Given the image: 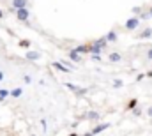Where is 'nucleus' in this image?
Masks as SVG:
<instances>
[{
    "label": "nucleus",
    "mask_w": 152,
    "mask_h": 136,
    "mask_svg": "<svg viewBox=\"0 0 152 136\" xmlns=\"http://www.w3.org/2000/svg\"><path fill=\"white\" fill-rule=\"evenodd\" d=\"M14 12H16V18H18L20 21H23V23H27V21H28V18H30V11H28V7L16 9Z\"/></svg>",
    "instance_id": "nucleus-1"
},
{
    "label": "nucleus",
    "mask_w": 152,
    "mask_h": 136,
    "mask_svg": "<svg viewBox=\"0 0 152 136\" xmlns=\"http://www.w3.org/2000/svg\"><path fill=\"white\" fill-rule=\"evenodd\" d=\"M138 27H140V18H129L126 21V30L127 32H134Z\"/></svg>",
    "instance_id": "nucleus-2"
},
{
    "label": "nucleus",
    "mask_w": 152,
    "mask_h": 136,
    "mask_svg": "<svg viewBox=\"0 0 152 136\" xmlns=\"http://www.w3.org/2000/svg\"><path fill=\"white\" fill-rule=\"evenodd\" d=\"M110 126H112L110 122H103V124H97V126H94V127H92V131H90V133L96 136V135H99V133H103V131H106Z\"/></svg>",
    "instance_id": "nucleus-3"
},
{
    "label": "nucleus",
    "mask_w": 152,
    "mask_h": 136,
    "mask_svg": "<svg viewBox=\"0 0 152 136\" xmlns=\"http://www.w3.org/2000/svg\"><path fill=\"white\" fill-rule=\"evenodd\" d=\"M67 57H69V60H71V62H75V64H80V62L83 60V57H81V55H80L76 50H69Z\"/></svg>",
    "instance_id": "nucleus-4"
},
{
    "label": "nucleus",
    "mask_w": 152,
    "mask_h": 136,
    "mask_svg": "<svg viewBox=\"0 0 152 136\" xmlns=\"http://www.w3.org/2000/svg\"><path fill=\"white\" fill-rule=\"evenodd\" d=\"M94 48H99V50H104L106 46H108V42H106V39L104 37H99V39H96V41H92L90 42Z\"/></svg>",
    "instance_id": "nucleus-5"
},
{
    "label": "nucleus",
    "mask_w": 152,
    "mask_h": 136,
    "mask_svg": "<svg viewBox=\"0 0 152 136\" xmlns=\"http://www.w3.org/2000/svg\"><path fill=\"white\" fill-rule=\"evenodd\" d=\"M73 50H76L80 55H85V53H90V44H78Z\"/></svg>",
    "instance_id": "nucleus-6"
},
{
    "label": "nucleus",
    "mask_w": 152,
    "mask_h": 136,
    "mask_svg": "<svg viewBox=\"0 0 152 136\" xmlns=\"http://www.w3.org/2000/svg\"><path fill=\"white\" fill-rule=\"evenodd\" d=\"M25 58L36 62V60H41V53H39V51H27V53H25Z\"/></svg>",
    "instance_id": "nucleus-7"
},
{
    "label": "nucleus",
    "mask_w": 152,
    "mask_h": 136,
    "mask_svg": "<svg viewBox=\"0 0 152 136\" xmlns=\"http://www.w3.org/2000/svg\"><path fill=\"white\" fill-rule=\"evenodd\" d=\"M11 5H12V9L16 11V9L27 7V5H28V0H12V2H11Z\"/></svg>",
    "instance_id": "nucleus-8"
},
{
    "label": "nucleus",
    "mask_w": 152,
    "mask_h": 136,
    "mask_svg": "<svg viewBox=\"0 0 152 136\" xmlns=\"http://www.w3.org/2000/svg\"><path fill=\"white\" fill-rule=\"evenodd\" d=\"M104 39H106V42H112V44H113V42H117V41H118V34H117L115 30H110L108 34L104 35Z\"/></svg>",
    "instance_id": "nucleus-9"
},
{
    "label": "nucleus",
    "mask_w": 152,
    "mask_h": 136,
    "mask_svg": "<svg viewBox=\"0 0 152 136\" xmlns=\"http://www.w3.org/2000/svg\"><path fill=\"white\" fill-rule=\"evenodd\" d=\"M108 60H110L112 64H118V62H122V55H120V53H117V51H113V53H110V55H108Z\"/></svg>",
    "instance_id": "nucleus-10"
},
{
    "label": "nucleus",
    "mask_w": 152,
    "mask_h": 136,
    "mask_svg": "<svg viewBox=\"0 0 152 136\" xmlns=\"http://www.w3.org/2000/svg\"><path fill=\"white\" fill-rule=\"evenodd\" d=\"M152 37V29L151 27H147L145 30H142L140 34H138V39H151Z\"/></svg>",
    "instance_id": "nucleus-11"
},
{
    "label": "nucleus",
    "mask_w": 152,
    "mask_h": 136,
    "mask_svg": "<svg viewBox=\"0 0 152 136\" xmlns=\"http://www.w3.org/2000/svg\"><path fill=\"white\" fill-rule=\"evenodd\" d=\"M21 96H23V88H21V87H16V88H12V90H11V96H9V97L18 99V97H21Z\"/></svg>",
    "instance_id": "nucleus-12"
},
{
    "label": "nucleus",
    "mask_w": 152,
    "mask_h": 136,
    "mask_svg": "<svg viewBox=\"0 0 152 136\" xmlns=\"http://www.w3.org/2000/svg\"><path fill=\"white\" fill-rule=\"evenodd\" d=\"M51 66H53V67L57 69V71H60V72H71V71H69V69L66 67V66H64L62 62H53Z\"/></svg>",
    "instance_id": "nucleus-13"
},
{
    "label": "nucleus",
    "mask_w": 152,
    "mask_h": 136,
    "mask_svg": "<svg viewBox=\"0 0 152 136\" xmlns=\"http://www.w3.org/2000/svg\"><path fill=\"white\" fill-rule=\"evenodd\" d=\"M85 118H88V120H99V118H101V115H99L97 111H88V113L85 115Z\"/></svg>",
    "instance_id": "nucleus-14"
},
{
    "label": "nucleus",
    "mask_w": 152,
    "mask_h": 136,
    "mask_svg": "<svg viewBox=\"0 0 152 136\" xmlns=\"http://www.w3.org/2000/svg\"><path fill=\"white\" fill-rule=\"evenodd\" d=\"M11 96V90H7V88H0V101H4L5 97H9Z\"/></svg>",
    "instance_id": "nucleus-15"
},
{
    "label": "nucleus",
    "mask_w": 152,
    "mask_h": 136,
    "mask_svg": "<svg viewBox=\"0 0 152 136\" xmlns=\"http://www.w3.org/2000/svg\"><path fill=\"white\" fill-rule=\"evenodd\" d=\"M112 87H113V88H122V87H124V81H122V80H113V81H112Z\"/></svg>",
    "instance_id": "nucleus-16"
},
{
    "label": "nucleus",
    "mask_w": 152,
    "mask_h": 136,
    "mask_svg": "<svg viewBox=\"0 0 152 136\" xmlns=\"http://www.w3.org/2000/svg\"><path fill=\"white\" fill-rule=\"evenodd\" d=\"M18 46H20V48H27V50H28V48H30V41H27V39H21V41L18 42Z\"/></svg>",
    "instance_id": "nucleus-17"
},
{
    "label": "nucleus",
    "mask_w": 152,
    "mask_h": 136,
    "mask_svg": "<svg viewBox=\"0 0 152 136\" xmlns=\"http://www.w3.org/2000/svg\"><path fill=\"white\" fill-rule=\"evenodd\" d=\"M138 104V101L136 99H131V101L127 102V110H134V106Z\"/></svg>",
    "instance_id": "nucleus-18"
},
{
    "label": "nucleus",
    "mask_w": 152,
    "mask_h": 136,
    "mask_svg": "<svg viewBox=\"0 0 152 136\" xmlns=\"http://www.w3.org/2000/svg\"><path fill=\"white\" fill-rule=\"evenodd\" d=\"M23 83L30 85V83H32V76H30V74H25V76H23Z\"/></svg>",
    "instance_id": "nucleus-19"
},
{
    "label": "nucleus",
    "mask_w": 152,
    "mask_h": 136,
    "mask_svg": "<svg viewBox=\"0 0 152 136\" xmlns=\"http://www.w3.org/2000/svg\"><path fill=\"white\" fill-rule=\"evenodd\" d=\"M41 127H42V131H48V124H46V120H44V118L41 120Z\"/></svg>",
    "instance_id": "nucleus-20"
},
{
    "label": "nucleus",
    "mask_w": 152,
    "mask_h": 136,
    "mask_svg": "<svg viewBox=\"0 0 152 136\" xmlns=\"http://www.w3.org/2000/svg\"><path fill=\"white\" fill-rule=\"evenodd\" d=\"M151 16H149V12H143V14H140V20H149Z\"/></svg>",
    "instance_id": "nucleus-21"
},
{
    "label": "nucleus",
    "mask_w": 152,
    "mask_h": 136,
    "mask_svg": "<svg viewBox=\"0 0 152 136\" xmlns=\"http://www.w3.org/2000/svg\"><path fill=\"white\" fill-rule=\"evenodd\" d=\"M133 115H134V117H138V115H142V110H140V108H136V110H133Z\"/></svg>",
    "instance_id": "nucleus-22"
},
{
    "label": "nucleus",
    "mask_w": 152,
    "mask_h": 136,
    "mask_svg": "<svg viewBox=\"0 0 152 136\" xmlns=\"http://www.w3.org/2000/svg\"><path fill=\"white\" fill-rule=\"evenodd\" d=\"M92 60H97V62H99V60H101V55H92Z\"/></svg>",
    "instance_id": "nucleus-23"
},
{
    "label": "nucleus",
    "mask_w": 152,
    "mask_h": 136,
    "mask_svg": "<svg viewBox=\"0 0 152 136\" xmlns=\"http://www.w3.org/2000/svg\"><path fill=\"white\" fill-rule=\"evenodd\" d=\"M143 76H145V74H142V72H140V74L136 76V81H142V80H143Z\"/></svg>",
    "instance_id": "nucleus-24"
},
{
    "label": "nucleus",
    "mask_w": 152,
    "mask_h": 136,
    "mask_svg": "<svg viewBox=\"0 0 152 136\" xmlns=\"http://www.w3.org/2000/svg\"><path fill=\"white\" fill-rule=\"evenodd\" d=\"M147 58H149V60H152V48L147 51Z\"/></svg>",
    "instance_id": "nucleus-25"
},
{
    "label": "nucleus",
    "mask_w": 152,
    "mask_h": 136,
    "mask_svg": "<svg viewBox=\"0 0 152 136\" xmlns=\"http://www.w3.org/2000/svg\"><path fill=\"white\" fill-rule=\"evenodd\" d=\"M147 115H149V117H152V106L149 108V110H147Z\"/></svg>",
    "instance_id": "nucleus-26"
},
{
    "label": "nucleus",
    "mask_w": 152,
    "mask_h": 136,
    "mask_svg": "<svg viewBox=\"0 0 152 136\" xmlns=\"http://www.w3.org/2000/svg\"><path fill=\"white\" fill-rule=\"evenodd\" d=\"M4 76H5V74H4V71H0V81L4 80Z\"/></svg>",
    "instance_id": "nucleus-27"
},
{
    "label": "nucleus",
    "mask_w": 152,
    "mask_h": 136,
    "mask_svg": "<svg viewBox=\"0 0 152 136\" xmlns=\"http://www.w3.org/2000/svg\"><path fill=\"white\" fill-rule=\"evenodd\" d=\"M4 16H5V14H4V11L0 9V20H4Z\"/></svg>",
    "instance_id": "nucleus-28"
},
{
    "label": "nucleus",
    "mask_w": 152,
    "mask_h": 136,
    "mask_svg": "<svg viewBox=\"0 0 152 136\" xmlns=\"http://www.w3.org/2000/svg\"><path fill=\"white\" fill-rule=\"evenodd\" d=\"M147 76H149V78H152V69L149 71V72H147Z\"/></svg>",
    "instance_id": "nucleus-29"
},
{
    "label": "nucleus",
    "mask_w": 152,
    "mask_h": 136,
    "mask_svg": "<svg viewBox=\"0 0 152 136\" xmlns=\"http://www.w3.org/2000/svg\"><path fill=\"white\" fill-rule=\"evenodd\" d=\"M83 136H94V135H92V133H85Z\"/></svg>",
    "instance_id": "nucleus-30"
},
{
    "label": "nucleus",
    "mask_w": 152,
    "mask_h": 136,
    "mask_svg": "<svg viewBox=\"0 0 152 136\" xmlns=\"http://www.w3.org/2000/svg\"><path fill=\"white\" fill-rule=\"evenodd\" d=\"M149 16H151V18H152V7H151V9H149Z\"/></svg>",
    "instance_id": "nucleus-31"
},
{
    "label": "nucleus",
    "mask_w": 152,
    "mask_h": 136,
    "mask_svg": "<svg viewBox=\"0 0 152 136\" xmlns=\"http://www.w3.org/2000/svg\"><path fill=\"white\" fill-rule=\"evenodd\" d=\"M69 136H78V135H76V133H73V135H69Z\"/></svg>",
    "instance_id": "nucleus-32"
},
{
    "label": "nucleus",
    "mask_w": 152,
    "mask_h": 136,
    "mask_svg": "<svg viewBox=\"0 0 152 136\" xmlns=\"http://www.w3.org/2000/svg\"><path fill=\"white\" fill-rule=\"evenodd\" d=\"M32 136H36V135H32Z\"/></svg>",
    "instance_id": "nucleus-33"
},
{
    "label": "nucleus",
    "mask_w": 152,
    "mask_h": 136,
    "mask_svg": "<svg viewBox=\"0 0 152 136\" xmlns=\"http://www.w3.org/2000/svg\"><path fill=\"white\" fill-rule=\"evenodd\" d=\"M0 88H2V87H0Z\"/></svg>",
    "instance_id": "nucleus-34"
}]
</instances>
